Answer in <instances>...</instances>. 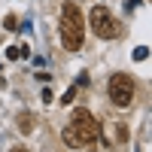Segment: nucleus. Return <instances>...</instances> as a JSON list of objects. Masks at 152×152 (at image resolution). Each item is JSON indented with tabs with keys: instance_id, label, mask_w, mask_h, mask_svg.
<instances>
[{
	"instance_id": "nucleus-8",
	"label": "nucleus",
	"mask_w": 152,
	"mask_h": 152,
	"mask_svg": "<svg viewBox=\"0 0 152 152\" xmlns=\"http://www.w3.org/2000/svg\"><path fill=\"white\" fill-rule=\"evenodd\" d=\"M73 97H76V85H73V88H67V94H64V97H61V100H64V104H70V100H73Z\"/></svg>"
},
{
	"instance_id": "nucleus-2",
	"label": "nucleus",
	"mask_w": 152,
	"mask_h": 152,
	"mask_svg": "<svg viewBox=\"0 0 152 152\" xmlns=\"http://www.w3.org/2000/svg\"><path fill=\"white\" fill-rule=\"evenodd\" d=\"M58 31H61V43H64L67 52H79L85 46V18L76 3L61 6V28Z\"/></svg>"
},
{
	"instance_id": "nucleus-1",
	"label": "nucleus",
	"mask_w": 152,
	"mask_h": 152,
	"mask_svg": "<svg viewBox=\"0 0 152 152\" xmlns=\"http://www.w3.org/2000/svg\"><path fill=\"white\" fill-rule=\"evenodd\" d=\"M100 137V122L91 116L88 110H73V116H70V125L64 131H61V140H64L70 149H85L88 143H94Z\"/></svg>"
},
{
	"instance_id": "nucleus-6",
	"label": "nucleus",
	"mask_w": 152,
	"mask_h": 152,
	"mask_svg": "<svg viewBox=\"0 0 152 152\" xmlns=\"http://www.w3.org/2000/svg\"><path fill=\"white\" fill-rule=\"evenodd\" d=\"M3 28H6V31H15V28H18V18H15V15H6V18H3Z\"/></svg>"
},
{
	"instance_id": "nucleus-4",
	"label": "nucleus",
	"mask_w": 152,
	"mask_h": 152,
	"mask_svg": "<svg viewBox=\"0 0 152 152\" xmlns=\"http://www.w3.org/2000/svg\"><path fill=\"white\" fill-rule=\"evenodd\" d=\"M134 91H137V88H134V79H131L128 73H116L110 79V100L119 110H125V107L134 104Z\"/></svg>"
},
{
	"instance_id": "nucleus-3",
	"label": "nucleus",
	"mask_w": 152,
	"mask_h": 152,
	"mask_svg": "<svg viewBox=\"0 0 152 152\" xmlns=\"http://www.w3.org/2000/svg\"><path fill=\"white\" fill-rule=\"evenodd\" d=\"M88 21H91V31L100 37V40H116L119 37V21L107 6H94L88 12Z\"/></svg>"
},
{
	"instance_id": "nucleus-9",
	"label": "nucleus",
	"mask_w": 152,
	"mask_h": 152,
	"mask_svg": "<svg viewBox=\"0 0 152 152\" xmlns=\"http://www.w3.org/2000/svg\"><path fill=\"white\" fill-rule=\"evenodd\" d=\"M9 152H28V149H24V146H12Z\"/></svg>"
},
{
	"instance_id": "nucleus-5",
	"label": "nucleus",
	"mask_w": 152,
	"mask_h": 152,
	"mask_svg": "<svg viewBox=\"0 0 152 152\" xmlns=\"http://www.w3.org/2000/svg\"><path fill=\"white\" fill-rule=\"evenodd\" d=\"M18 131H21V134H31V131H34V116H31L28 110L18 113Z\"/></svg>"
},
{
	"instance_id": "nucleus-7",
	"label": "nucleus",
	"mask_w": 152,
	"mask_h": 152,
	"mask_svg": "<svg viewBox=\"0 0 152 152\" xmlns=\"http://www.w3.org/2000/svg\"><path fill=\"white\" fill-rule=\"evenodd\" d=\"M146 55H149V52H146V46H140V49L134 52V61H146Z\"/></svg>"
}]
</instances>
